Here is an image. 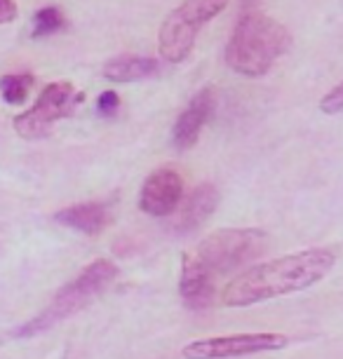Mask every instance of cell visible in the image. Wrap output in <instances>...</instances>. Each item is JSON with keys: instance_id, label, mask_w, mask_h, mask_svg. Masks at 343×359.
Segmentation results:
<instances>
[{"instance_id": "1", "label": "cell", "mask_w": 343, "mask_h": 359, "mask_svg": "<svg viewBox=\"0 0 343 359\" xmlns=\"http://www.w3.org/2000/svg\"><path fill=\"white\" fill-rule=\"evenodd\" d=\"M334 261L336 256L329 249H306V252L259 263L228 282L224 289V306L245 308L294 294V291H304L325 280L334 268Z\"/></svg>"}, {"instance_id": "5", "label": "cell", "mask_w": 343, "mask_h": 359, "mask_svg": "<svg viewBox=\"0 0 343 359\" xmlns=\"http://www.w3.org/2000/svg\"><path fill=\"white\" fill-rule=\"evenodd\" d=\"M228 0H186L170 12L160 29V54L165 62L179 64L193 50L200 29L226 10Z\"/></svg>"}, {"instance_id": "14", "label": "cell", "mask_w": 343, "mask_h": 359, "mask_svg": "<svg viewBox=\"0 0 343 359\" xmlns=\"http://www.w3.org/2000/svg\"><path fill=\"white\" fill-rule=\"evenodd\" d=\"M33 87V76L24 73V76H5L0 80V92H3V99L8 104L17 106L29 97V90Z\"/></svg>"}, {"instance_id": "10", "label": "cell", "mask_w": 343, "mask_h": 359, "mask_svg": "<svg viewBox=\"0 0 343 359\" xmlns=\"http://www.w3.org/2000/svg\"><path fill=\"white\" fill-rule=\"evenodd\" d=\"M181 298L191 308H205L212 303L214 296V277L203 263L193 256H184L181 263V282H179Z\"/></svg>"}, {"instance_id": "13", "label": "cell", "mask_w": 343, "mask_h": 359, "mask_svg": "<svg viewBox=\"0 0 343 359\" xmlns=\"http://www.w3.org/2000/svg\"><path fill=\"white\" fill-rule=\"evenodd\" d=\"M158 62L149 57H118L104 66V76L116 83H130V80H141L158 73Z\"/></svg>"}, {"instance_id": "9", "label": "cell", "mask_w": 343, "mask_h": 359, "mask_svg": "<svg viewBox=\"0 0 343 359\" xmlns=\"http://www.w3.org/2000/svg\"><path fill=\"white\" fill-rule=\"evenodd\" d=\"M212 111H214V90L207 87L200 94H195L193 101L184 108V113L174 123L172 139L179 151H188V148L198 144V137L203 132V127L207 125V120H210Z\"/></svg>"}, {"instance_id": "2", "label": "cell", "mask_w": 343, "mask_h": 359, "mask_svg": "<svg viewBox=\"0 0 343 359\" xmlns=\"http://www.w3.org/2000/svg\"><path fill=\"white\" fill-rule=\"evenodd\" d=\"M289 45L292 36L280 22L259 12H247L231 36L226 62L240 76H264L289 50Z\"/></svg>"}, {"instance_id": "12", "label": "cell", "mask_w": 343, "mask_h": 359, "mask_svg": "<svg viewBox=\"0 0 343 359\" xmlns=\"http://www.w3.org/2000/svg\"><path fill=\"white\" fill-rule=\"evenodd\" d=\"M55 219L62 226H69L73 230L87 235H97L109 226L111 212L104 202H80V205H71L55 214Z\"/></svg>"}, {"instance_id": "6", "label": "cell", "mask_w": 343, "mask_h": 359, "mask_svg": "<svg viewBox=\"0 0 343 359\" xmlns=\"http://www.w3.org/2000/svg\"><path fill=\"white\" fill-rule=\"evenodd\" d=\"M83 101V94L73 90L71 83H52L47 85L40 99L29 111L15 118V130L24 139H40L47 137L55 127L57 120L71 115L73 106Z\"/></svg>"}, {"instance_id": "4", "label": "cell", "mask_w": 343, "mask_h": 359, "mask_svg": "<svg viewBox=\"0 0 343 359\" xmlns=\"http://www.w3.org/2000/svg\"><path fill=\"white\" fill-rule=\"evenodd\" d=\"M266 245V233L257 228H226L205 237L198 245L195 259L210 270L212 277H219L247 266L264 254Z\"/></svg>"}, {"instance_id": "7", "label": "cell", "mask_w": 343, "mask_h": 359, "mask_svg": "<svg viewBox=\"0 0 343 359\" xmlns=\"http://www.w3.org/2000/svg\"><path fill=\"white\" fill-rule=\"evenodd\" d=\"M287 345L285 334H233L219 338H205V341L188 343L181 355L186 359H228V357H245L257 355L266 350H280Z\"/></svg>"}, {"instance_id": "15", "label": "cell", "mask_w": 343, "mask_h": 359, "mask_svg": "<svg viewBox=\"0 0 343 359\" xmlns=\"http://www.w3.org/2000/svg\"><path fill=\"white\" fill-rule=\"evenodd\" d=\"M33 24H36L33 26V38H43V36H50V33L62 29L64 17L57 8H43L40 12H36Z\"/></svg>"}, {"instance_id": "18", "label": "cell", "mask_w": 343, "mask_h": 359, "mask_svg": "<svg viewBox=\"0 0 343 359\" xmlns=\"http://www.w3.org/2000/svg\"><path fill=\"white\" fill-rule=\"evenodd\" d=\"M17 17L15 0H0V24H10Z\"/></svg>"}, {"instance_id": "8", "label": "cell", "mask_w": 343, "mask_h": 359, "mask_svg": "<svg viewBox=\"0 0 343 359\" xmlns=\"http://www.w3.org/2000/svg\"><path fill=\"white\" fill-rule=\"evenodd\" d=\"M184 198V179L179 172L163 167L144 181L139 205L151 216H170Z\"/></svg>"}, {"instance_id": "3", "label": "cell", "mask_w": 343, "mask_h": 359, "mask_svg": "<svg viewBox=\"0 0 343 359\" xmlns=\"http://www.w3.org/2000/svg\"><path fill=\"white\" fill-rule=\"evenodd\" d=\"M116 275H118V268L113 266L111 261L102 259V261L90 263L76 280L71 284H66V287L52 298V303L43 313L38 317H33L26 327L19 329V336H33V334H38V331L55 327V324L69 320L71 315L80 313V310L90 306L99 294H104V289L116 280Z\"/></svg>"}, {"instance_id": "16", "label": "cell", "mask_w": 343, "mask_h": 359, "mask_svg": "<svg viewBox=\"0 0 343 359\" xmlns=\"http://www.w3.org/2000/svg\"><path fill=\"white\" fill-rule=\"evenodd\" d=\"M320 108L325 111L327 115H334V113H341L343 111V83L336 85L332 92L327 94L325 99H322Z\"/></svg>"}, {"instance_id": "11", "label": "cell", "mask_w": 343, "mask_h": 359, "mask_svg": "<svg viewBox=\"0 0 343 359\" xmlns=\"http://www.w3.org/2000/svg\"><path fill=\"white\" fill-rule=\"evenodd\" d=\"M217 207H219V191L212 184H200L188 195L184 207H181L177 230L179 233H191V230L200 228L214 214Z\"/></svg>"}, {"instance_id": "17", "label": "cell", "mask_w": 343, "mask_h": 359, "mask_svg": "<svg viewBox=\"0 0 343 359\" xmlns=\"http://www.w3.org/2000/svg\"><path fill=\"white\" fill-rule=\"evenodd\" d=\"M118 106H120V99L116 92H104L102 97L97 99V111L102 115H113L118 111Z\"/></svg>"}]
</instances>
